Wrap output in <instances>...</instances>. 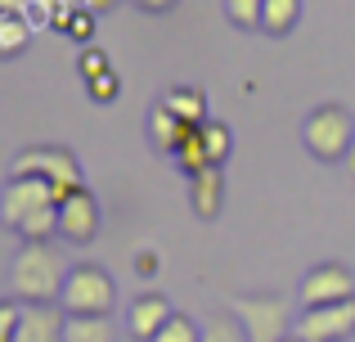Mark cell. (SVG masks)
Masks as SVG:
<instances>
[{"mask_svg": "<svg viewBox=\"0 0 355 342\" xmlns=\"http://www.w3.org/2000/svg\"><path fill=\"white\" fill-rule=\"evenodd\" d=\"M130 5L144 9V14H171V9L180 5V0H130Z\"/></svg>", "mask_w": 355, "mask_h": 342, "instance_id": "cell-27", "label": "cell"}, {"mask_svg": "<svg viewBox=\"0 0 355 342\" xmlns=\"http://www.w3.org/2000/svg\"><path fill=\"white\" fill-rule=\"evenodd\" d=\"M162 104L171 108V113L180 117L184 126L211 122V117H207V95H202L198 86H166V90H162Z\"/></svg>", "mask_w": 355, "mask_h": 342, "instance_id": "cell-14", "label": "cell"}, {"mask_svg": "<svg viewBox=\"0 0 355 342\" xmlns=\"http://www.w3.org/2000/svg\"><path fill=\"white\" fill-rule=\"evenodd\" d=\"M225 307L243 325L248 342H284V338H293L297 316H302V311H293V302H288L284 293H230Z\"/></svg>", "mask_w": 355, "mask_h": 342, "instance_id": "cell-3", "label": "cell"}, {"mask_svg": "<svg viewBox=\"0 0 355 342\" xmlns=\"http://www.w3.org/2000/svg\"><path fill=\"white\" fill-rule=\"evenodd\" d=\"M153 342H202V325L193 316H184V311H175V316L166 320V329Z\"/></svg>", "mask_w": 355, "mask_h": 342, "instance_id": "cell-20", "label": "cell"}, {"mask_svg": "<svg viewBox=\"0 0 355 342\" xmlns=\"http://www.w3.org/2000/svg\"><path fill=\"white\" fill-rule=\"evenodd\" d=\"M0 221L18 243L27 239H59V194L54 185L36 180V176H9L5 194H0Z\"/></svg>", "mask_w": 355, "mask_h": 342, "instance_id": "cell-2", "label": "cell"}, {"mask_svg": "<svg viewBox=\"0 0 355 342\" xmlns=\"http://www.w3.org/2000/svg\"><path fill=\"white\" fill-rule=\"evenodd\" d=\"M32 41V23L23 14H0V59H18Z\"/></svg>", "mask_w": 355, "mask_h": 342, "instance_id": "cell-17", "label": "cell"}, {"mask_svg": "<svg viewBox=\"0 0 355 342\" xmlns=\"http://www.w3.org/2000/svg\"><path fill=\"white\" fill-rule=\"evenodd\" d=\"M355 298V275L347 262H315L297 284V307H338Z\"/></svg>", "mask_w": 355, "mask_h": 342, "instance_id": "cell-7", "label": "cell"}, {"mask_svg": "<svg viewBox=\"0 0 355 342\" xmlns=\"http://www.w3.org/2000/svg\"><path fill=\"white\" fill-rule=\"evenodd\" d=\"M99 5H104V0H99ZM108 5H113V0H108Z\"/></svg>", "mask_w": 355, "mask_h": 342, "instance_id": "cell-30", "label": "cell"}, {"mask_svg": "<svg viewBox=\"0 0 355 342\" xmlns=\"http://www.w3.org/2000/svg\"><path fill=\"white\" fill-rule=\"evenodd\" d=\"M63 334H68V311L59 302H45V307L23 302V320H18L14 342H63Z\"/></svg>", "mask_w": 355, "mask_h": 342, "instance_id": "cell-11", "label": "cell"}, {"mask_svg": "<svg viewBox=\"0 0 355 342\" xmlns=\"http://www.w3.org/2000/svg\"><path fill=\"white\" fill-rule=\"evenodd\" d=\"M202 144H207L211 167H225L230 153H234V135H230L225 122H202Z\"/></svg>", "mask_w": 355, "mask_h": 342, "instance_id": "cell-18", "label": "cell"}, {"mask_svg": "<svg viewBox=\"0 0 355 342\" xmlns=\"http://www.w3.org/2000/svg\"><path fill=\"white\" fill-rule=\"evenodd\" d=\"M202 342H248V334H243V325L225 311V316H216V320L202 325Z\"/></svg>", "mask_w": 355, "mask_h": 342, "instance_id": "cell-21", "label": "cell"}, {"mask_svg": "<svg viewBox=\"0 0 355 342\" xmlns=\"http://www.w3.org/2000/svg\"><path fill=\"white\" fill-rule=\"evenodd\" d=\"M99 221H104V212H99V198L86 189V185L59 203V239H63V243H72V248L95 243Z\"/></svg>", "mask_w": 355, "mask_h": 342, "instance_id": "cell-9", "label": "cell"}, {"mask_svg": "<svg viewBox=\"0 0 355 342\" xmlns=\"http://www.w3.org/2000/svg\"><path fill=\"white\" fill-rule=\"evenodd\" d=\"M144 131H148V144H153L157 153H166V158H171V153L180 149V140L189 135V126H184L180 117H175L171 108H166L162 99H157V104L148 108V122H144Z\"/></svg>", "mask_w": 355, "mask_h": 342, "instance_id": "cell-13", "label": "cell"}, {"mask_svg": "<svg viewBox=\"0 0 355 342\" xmlns=\"http://www.w3.org/2000/svg\"><path fill=\"white\" fill-rule=\"evenodd\" d=\"M225 5L230 27L239 32H261V14H266V0H220Z\"/></svg>", "mask_w": 355, "mask_h": 342, "instance_id": "cell-19", "label": "cell"}, {"mask_svg": "<svg viewBox=\"0 0 355 342\" xmlns=\"http://www.w3.org/2000/svg\"><path fill=\"white\" fill-rule=\"evenodd\" d=\"M72 266L77 262H68L63 239H27V243H18L14 262H9V298L27 302V307L59 302Z\"/></svg>", "mask_w": 355, "mask_h": 342, "instance_id": "cell-1", "label": "cell"}, {"mask_svg": "<svg viewBox=\"0 0 355 342\" xmlns=\"http://www.w3.org/2000/svg\"><path fill=\"white\" fill-rule=\"evenodd\" d=\"M9 176H36V180L54 185L59 203L86 185V176H81V158L68 149V144H32V149H18L14 162H9Z\"/></svg>", "mask_w": 355, "mask_h": 342, "instance_id": "cell-5", "label": "cell"}, {"mask_svg": "<svg viewBox=\"0 0 355 342\" xmlns=\"http://www.w3.org/2000/svg\"><path fill=\"white\" fill-rule=\"evenodd\" d=\"M130 266H135L139 280H153V275H157V253H153V248H144V253H135V262H130Z\"/></svg>", "mask_w": 355, "mask_h": 342, "instance_id": "cell-26", "label": "cell"}, {"mask_svg": "<svg viewBox=\"0 0 355 342\" xmlns=\"http://www.w3.org/2000/svg\"><path fill=\"white\" fill-rule=\"evenodd\" d=\"M297 23H302V0H266V14H261L266 36H288Z\"/></svg>", "mask_w": 355, "mask_h": 342, "instance_id": "cell-16", "label": "cell"}, {"mask_svg": "<svg viewBox=\"0 0 355 342\" xmlns=\"http://www.w3.org/2000/svg\"><path fill=\"white\" fill-rule=\"evenodd\" d=\"M18 320H23V302L5 298V302H0V342H14V334H18Z\"/></svg>", "mask_w": 355, "mask_h": 342, "instance_id": "cell-25", "label": "cell"}, {"mask_svg": "<svg viewBox=\"0 0 355 342\" xmlns=\"http://www.w3.org/2000/svg\"><path fill=\"white\" fill-rule=\"evenodd\" d=\"M171 316H175V307L162 298V293H139V298L126 307V334L135 342H153L166 329Z\"/></svg>", "mask_w": 355, "mask_h": 342, "instance_id": "cell-10", "label": "cell"}, {"mask_svg": "<svg viewBox=\"0 0 355 342\" xmlns=\"http://www.w3.org/2000/svg\"><path fill=\"white\" fill-rule=\"evenodd\" d=\"M302 342H351L355 338V298L338 307H302L293 329Z\"/></svg>", "mask_w": 355, "mask_h": 342, "instance_id": "cell-8", "label": "cell"}, {"mask_svg": "<svg viewBox=\"0 0 355 342\" xmlns=\"http://www.w3.org/2000/svg\"><path fill=\"white\" fill-rule=\"evenodd\" d=\"M113 63H108V54L99 50V45H86L81 50V59H77V72H81V81H90V77H99V72H108Z\"/></svg>", "mask_w": 355, "mask_h": 342, "instance_id": "cell-24", "label": "cell"}, {"mask_svg": "<svg viewBox=\"0 0 355 342\" xmlns=\"http://www.w3.org/2000/svg\"><path fill=\"white\" fill-rule=\"evenodd\" d=\"M59 27L72 36V41H90V36H95V14H90V9H72Z\"/></svg>", "mask_w": 355, "mask_h": 342, "instance_id": "cell-23", "label": "cell"}, {"mask_svg": "<svg viewBox=\"0 0 355 342\" xmlns=\"http://www.w3.org/2000/svg\"><path fill=\"white\" fill-rule=\"evenodd\" d=\"M59 307L68 316H113L117 307V280L104 271L99 262H77L63 284Z\"/></svg>", "mask_w": 355, "mask_h": 342, "instance_id": "cell-6", "label": "cell"}, {"mask_svg": "<svg viewBox=\"0 0 355 342\" xmlns=\"http://www.w3.org/2000/svg\"><path fill=\"white\" fill-rule=\"evenodd\" d=\"M86 90H90V99H95V104H113V99L121 95V81H117V72L108 68V72H99V77H90Z\"/></svg>", "mask_w": 355, "mask_h": 342, "instance_id": "cell-22", "label": "cell"}, {"mask_svg": "<svg viewBox=\"0 0 355 342\" xmlns=\"http://www.w3.org/2000/svg\"><path fill=\"white\" fill-rule=\"evenodd\" d=\"M189 207L198 221H216L225 207V167H207L189 176Z\"/></svg>", "mask_w": 355, "mask_h": 342, "instance_id": "cell-12", "label": "cell"}, {"mask_svg": "<svg viewBox=\"0 0 355 342\" xmlns=\"http://www.w3.org/2000/svg\"><path fill=\"white\" fill-rule=\"evenodd\" d=\"M302 144L315 162H347L355 144V113L342 104H315L302 122Z\"/></svg>", "mask_w": 355, "mask_h": 342, "instance_id": "cell-4", "label": "cell"}, {"mask_svg": "<svg viewBox=\"0 0 355 342\" xmlns=\"http://www.w3.org/2000/svg\"><path fill=\"white\" fill-rule=\"evenodd\" d=\"M284 342H302V338H297V334H293V338H284Z\"/></svg>", "mask_w": 355, "mask_h": 342, "instance_id": "cell-29", "label": "cell"}, {"mask_svg": "<svg viewBox=\"0 0 355 342\" xmlns=\"http://www.w3.org/2000/svg\"><path fill=\"white\" fill-rule=\"evenodd\" d=\"M63 342H117L113 316H68Z\"/></svg>", "mask_w": 355, "mask_h": 342, "instance_id": "cell-15", "label": "cell"}, {"mask_svg": "<svg viewBox=\"0 0 355 342\" xmlns=\"http://www.w3.org/2000/svg\"><path fill=\"white\" fill-rule=\"evenodd\" d=\"M347 171L355 176V144H351V158H347Z\"/></svg>", "mask_w": 355, "mask_h": 342, "instance_id": "cell-28", "label": "cell"}]
</instances>
